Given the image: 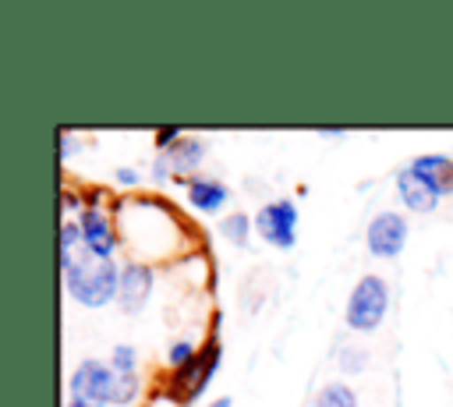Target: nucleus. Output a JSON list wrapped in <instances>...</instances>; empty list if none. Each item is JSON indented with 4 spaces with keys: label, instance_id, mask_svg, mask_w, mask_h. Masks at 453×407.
Returning a JSON list of instances; mask_svg holds the SVG:
<instances>
[{
    "label": "nucleus",
    "instance_id": "nucleus-3",
    "mask_svg": "<svg viewBox=\"0 0 453 407\" xmlns=\"http://www.w3.org/2000/svg\"><path fill=\"white\" fill-rule=\"evenodd\" d=\"M71 400H81L88 407L117 403V372L96 357L81 361L71 375Z\"/></svg>",
    "mask_w": 453,
    "mask_h": 407
},
{
    "label": "nucleus",
    "instance_id": "nucleus-13",
    "mask_svg": "<svg viewBox=\"0 0 453 407\" xmlns=\"http://www.w3.org/2000/svg\"><path fill=\"white\" fill-rule=\"evenodd\" d=\"M202 156H205V145L195 142V138H184V142H177V145L170 149V163H173L177 170H195V166L202 163Z\"/></svg>",
    "mask_w": 453,
    "mask_h": 407
},
{
    "label": "nucleus",
    "instance_id": "nucleus-9",
    "mask_svg": "<svg viewBox=\"0 0 453 407\" xmlns=\"http://www.w3.org/2000/svg\"><path fill=\"white\" fill-rule=\"evenodd\" d=\"M78 227H81V244L88 248V255H99V258H110L113 255L117 237H113V227H110V219H106V212L99 205H88L81 212Z\"/></svg>",
    "mask_w": 453,
    "mask_h": 407
},
{
    "label": "nucleus",
    "instance_id": "nucleus-1",
    "mask_svg": "<svg viewBox=\"0 0 453 407\" xmlns=\"http://www.w3.org/2000/svg\"><path fill=\"white\" fill-rule=\"evenodd\" d=\"M64 287L67 294L85 304V308H103L120 294V269L113 265V258H99V255H81L74 258V265L64 273Z\"/></svg>",
    "mask_w": 453,
    "mask_h": 407
},
{
    "label": "nucleus",
    "instance_id": "nucleus-18",
    "mask_svg": "<svg viewBox=\"0 0 453 407\" xmlns=\"http://www.w3.org/2000/svg\"><path fill=\"white\" fill-rule=\"evenodd\" d=\"M134 393H138V375H117V403L134 400Z\"/></svg>",
    "mask_w": 453,
    "mask_h": 407
},
{
    "label": "nucleus",
    "instance_id": "nucleus-4",
    "mask_svg": "<svg viewBox=\"0 0 453 407\" xmlns=\"http://www.w3.org/2000/svg\"><path fill=\"white\" fill-rule=\"evenodd\" d=\"M255 230L265 244L273 248H294L297 241V205L290 198H280V202H265L258 212H255Z\"/></svg>",
    "mask_w": 453,
    "mask_h": 407
},
{
    "label": "nucleus",
    "instance_id": "nucleus-14",
    "mask_svg": "<svg viewBox=\"0 0 453 407\" xmlns=\"http://www.w3.org/2000/svg\"><path fill=\"white\" fill-rule=\"evenodd\" d=\"M248 230H251V219H248L244 212H230V216L223 219V237H226L230 244H237V248L248 244Z\"/></svg>",
    "mask_w": 453,
    "mask_h": 407
},
{
    "label": "nucleus",
    "instance_id": "nucleus-20",
    "mask_svg": "<svg viewBox=\"0 0 453 407\" xmlns=\"http://www.w3.org/2000/svg\"><path fill=\"white\" fill-rule=\"evenodd\" d=\"M212 407H230V396H219V400H216Z\"/></svg>",
    "mask_w": 453,
    "mask_h": 407
},
{
    "label": "nucleus",
    "instance_id": "nucleus-21",
    "mask_svg": "<svg viewBox=\"0 0 453 407\" xmlns=\"http://www.w3.org/2000/svg\"><path fill=\"white\" fill-rule=\"evenodd\" d=\"M67 407H88V403H81V400H67Z\"/></svg>",
    "mask_w": 453,
    "mask_h": 407
},
{
    "label": "nucleus",
    "instance_id": "nucleus-12",
    "mask_svg": "<svg viewBox=\"0 0 453 407\" xmlns=\"http://www.w3.org/2000/svg\"><path fill=\"white\" fill-rule=\"evenodd\" d=\"M315 407H357V396L347 382H326L315 396Z\"/></svg>",
    "mask_w": 453,
    "mask_h": 407
},
{
    "label": "nucleus",
    "instance_id": "nucleus-16",
    "mask_svg": "<svg viewBox=\"0 0 453 407\" xmlns=\"http://www.w3.org/2000/svg\"><path fill=\"white\" fill-rule=\"evenodd\" d=\"M191 357H195V347H191L188 340H177V343L166 350V361H170V368H184Z\"/></svg>",
    "mask_w": 453,
    "mask_h": 407
},
{
    "label": "nucleus",
    "instance_id": "nucleus-10",
    "mask_svg": "<svg viewBox=\"0 0 453 407\" xmlns=\"http://www.w3.org/2000/svg\"><path fill=\"white\" fill-rule=\"evenodd\" d=\"M226 195H230L226 184L216 180V177H188V198L202 212H216L226 202Z\"/></svg>",
    "mask_w": 453,
    "mask_h": 407
},
{
    "label": "nucleus",
    "instance_id": "nucleus-15",
    "mask_svg": "<svg viewBox=\"0 0 453 407\" xmlns=\"http://www.w3.org/2000/svg\"><path fill=\"white\" fill-rule=\"evenodd\" d=\"M134 347L131 343H117L113 347V357H110V368L117 372V375H134Z\"/></svg>",
    "mask_w": 453,
    "mask_h": 407
},
{
    "label": "nucleus",
    "instance_id": "nucleus-11",
    "mask_svg": "<svg viewBox=\"0 0 453 407\" xmlns=\"http://www.w3.org/2000/svg\"><path fill=\"white\" fill-rule=\"evenodd\" d=\"M411 170H418L425 180H432L442 195L453 191V163H449L446 156H418V159L411 163Z\"/></svg>",
    "mask_w": 453,
    "mask_h": 407
},
{
    "label": "nucleus",
    "instance_id": "nucleus-7",
    "mask_svg": "<svg viewBox=\"0 0 453 407\" xmlns=\"http://www.w3.org/2000/svg\"><path fill=\"white\" fill-rule=\"evenodd\" d=\"M152 294V269L145 262H127L120 269V294H117V304L127 311V315H138L145 308Z\"/></svg>",
    "mask_w": 453,
    "mask_h": 407
},
{
    "label": "nucleus",
    "instance_id": "nucleus-6",
    "mask_svg": "<svg viewBox=\"0 0 453 407\" xmlns=\"http://www.w3.org/2000/svg\"><path fill=\"white\" fill-rule=\"evenodd\" d=\"M365 244L375 258H396L407 244V219L400 212H379L365 230Z\"/></svg>",
    "mask_w": 453,
    "mask_h": 407
},
{
    "label": "nucleus",
    "instance_id": "nucleus-5",
    "mask_svg": "<svg viewBox=\"0 0 453 407\" xmlns=\"http://www.w3.org/2000/svg\"><path fill=\"white\" fill-rule=\"evenodd\" d=\"M216 365H219V340L212 336V340L202 347V354H195L184 368H177V372H173V379H170L173 393H177L180 400H195V396L209 386V379H212Z\"/></svg>",
    "mask_w": 453,
    "mask_h": 407
},
{
    "label": "nucleus",
    "instance_id": "nucleus-19",
    "mask_svg": "<svg viewBox=\"0 0 453 407\" xmlns=\"http://www.w3.org/2000/svg\"><path fill=\"white\" fill-rule=\"evenodd\" d=\"M117 180H120L124 188H131V184H138V173H134L131 166H120V170H117Z\"/></svg>",
    "mask_w": 453,
    "mask_h": 407
},
{
    "label": "nucleus",
    "instance_id": "nucleus-17",
    "mask_svg": "<svg viewBox=\"0 0 453 407\" xmlns=\"http://www.w3.org/2000/svg\"><path fill=\"white\" fill-rule=\"evenodd\" d=\"M365 361H368V354H365L361 347H343V350H340V365H343L347 372H361Z\"/></svg>",
    "mask_w": 453,
    "mask_h": 407
},
{
    "label": "nucleus",
    "instance_id": "nucleus-8",
    "mask_svg": "<svg viewBox=\"0 0 453 407\" xmlns=\"http://www.w3.org/2000/svg\"><path fill=\"white\" fill-rule=\"evenodd\" d=\"M396 191H400V202L411 212H432L439 205V198H442V191L432 180H425L418 170H411V166L396 173Z\"/></svg>",
    "mask_w": 453,
    "mask_h": 407
},
{
    "label": "nucleus",
    "instance_id": "nucleus-2",
    "mask_svg": "<svg viewBox=\"0 0 453 407\" xmlns=\"http://www.w3.org/2000/svg\"><path fill=\"white\" fill-rule=\"evenodd\" d=\"M386 304H389L386 280H379V276H361L357 287L350 290V301H347V326L357 329V333H372V329L382 322Z\"/></svg>",
    "mask_w": 453,
    "mask_h": 407
}]
</instances>
